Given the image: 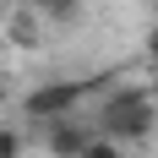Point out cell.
<instances>
[{"label": "cell", "mask_w": 158, "mask_h": 158, "mask_svg": "<svg viewBox=\"0 0 158 158\" xmlns=\"http://www.w3.org/2000/svg\"><path fill=\"white\" fill-rule=\"evenodd\" d=\"M98 131L114 142H147L158 131V93L153 87H114L98 104Z\"/></svg>", "instance_id": "6da1fadb"}, {"label": "cell", "mask_w": 158, "mask_h": 158, "mask_svg": "<svg viewBox=\"0 0 158 158\" xmlns=\"http://www.w3.org/2000/svg\"><path fill=\"white\" fill-rule=\"evenodd\" d=\"M93 93V82H77V77H55V82H38V87H33L27 98H22V114H27V120H65V114L77 109L82 98Z\"/></svg>", "instance_id": "7a4b0ae2"}, {"label": "cell", "mask_w": 158, "mask_h": 158, "mask_svg": "<svg viewBox=\"0 0 158 158\" xmlns=\"http://www.w3.org/2000/svg\"><path fill=\"white\" fill-rule=\"evenodd\" d=\"M87 142H93V131L77 126L71 114H65V120H49V131H44L49 158H82V153H87Z\"/></svg>", "instance_id": "3957f363"}, {"label": "cell", "mask_w": 158, "mask_h": 158, "mask_svg": "<svg viewBox=\"0 0 158 158\" xmlns=\"http://www.w3.org/2000/svg\"><path fill=\"white\" fill-rule=\"evenodd\" d=\"M33 11L44 22H55V27H77L82 11H87V0H33Z\"/></svg>", "instance_id": "277c9868"}, {"label": "cell", "mask_w": 158, "mask_h": 158, "mask_svg": "<svg viewBox=\"0 0 158 158\" xmlns=\"http://www.w3.org/2000/svg\"><path fill=\"white\" fill-rule=\"evenodd\" d=\"M82 158H126V142H114V136L93 131V142H87V153H82Z\"/></svg>", "instance_id": "5b68a950"}, {"label": "cell", "mask_w": 158, "mask_h": 158, "mask_svg": "<svg viewBox=\"0 0 158 158\" xmlns=\"http://www.w3.org/2000/svg\"><path fill=\"white\" fill-rule=\"evenodd\" d=\"M22 147H27L22 131H16V126H0V158H22Z\"/></svg>", "instance_id": "8992f818"}, {"label": "cell", "mask_w": 158, "mask_h": 158, "mask_svg": "<svg viewBox=\"0 0 158 158\" xmlns=\"http://www.w3.org/2000/svg\"><path fill=\"white\" fill-rule=\"evenodd\" d=\"M142 55H147V65H158V22L147 27V38H142Z\"/></svg>", "instance_id": "52a82bcc"}, {"label": "cell", "mask_w": 158, "mask_h": 158, "mask_svg": "<svg viewBox=\"0 0 158 158\" xmlns=\"http://www.w3.org/2000/svg\"><path fill=\"white\" fill-rule=\"evenodd\" d=\"M147 87H153V93H158V77H153V82H147Z\"/></svg>", "instance_id": "ba28073f"}, {"label": "cell", "mask_w": 158, "mask_h": 158, "mask_svg": "<svg viewBox=\"0 0 158 158\" xmlns=\"http://www.w3.org/2000/svg\"><path fill=\"white\" fill-rule=\"evenodd\" d=\"M153 22H158V0H153Z\"/></svg>", "instance_id": "9c48e42d"}]
</instances>
